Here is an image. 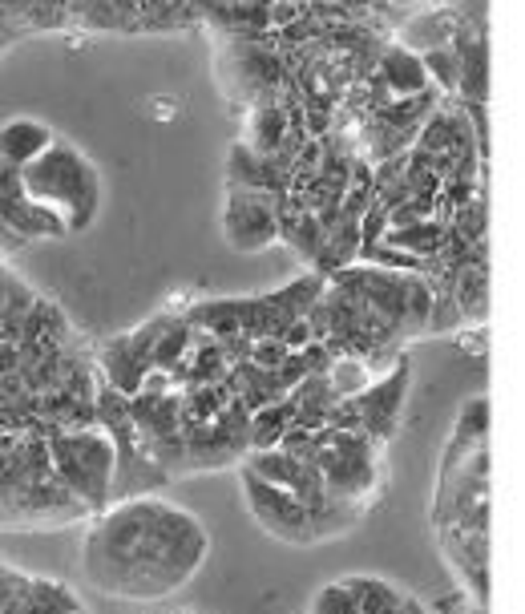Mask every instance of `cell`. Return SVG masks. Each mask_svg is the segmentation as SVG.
<instances>
[{
    "mask_svg": "<svg viewBox=\"0 0 525 614\" xmlns=\"http://www.w3.org/2000/svg\"><path fill=\"white\" fill-rule=\"evenodd\" d=\"M85 425H97L93 352L53 299L17 279L0 299V530L93 518L53 465V441Z\"/></svg>",
    "mask_w": 525,
    "mask_h": 614,
    "instance_id": "cell-1",
    "label": "cell"
},
{
    "mask_svg": "<svg viewBox=\"0 0 525 614\" xmlns=\"http://www.w3.org/2000/svg\"><path fill=\"white\" fill-rule=\"evenodd\" d=\"M206 554L210 534L190 509L158 493H138L110 501L89 518L81 570L105 598L166 602L194 582Z\"/></svg>",
    "mask_w": 525,
    "mask_h": 614,
    "instance_id": "cell-2",
    "label": "cell"
},
{
    "mask_svg": "<svg viewBox=\"0 0 525 614\" xmlns=\"http://www.w3.org/2000/svg\"><path fill=\"white\" fill-rule=\"evenodd\" d=\"M433 534L469 602H489V400L469 396L441 453Z\"/></svg>",
    "mask_w": 525,
    "mask_h": 614,
    "instance_id": "cell-3",
    "label": "cell"
},
{
    "mask_svg": "<svg viewBox=\"0 0 525 614\" xmlns=\"http://www.w3.org/2000/svg\"><path fill=\"white\" fill-rule=\"evenodd\" d=\"M21 190L45 215H53L65 239L85 235L101 215V174L73 142L53 138L29 166L17 170Z\"/></svg>",
    "mask_w": 525,
    "mask_h": 614,
    "instance_id": "cell-4",
    "label": "cell"
},
{
    "mask_svg": "<svg viewBox=\"0 0 525 614\" xmlns=\"http://www.w3.org/2000/svg\"><path fill=\"white\" fill-rule=\"evenodd\" d=\"M239 481H243V497H247V509L251 518L279 542L287 546H320V542H332L340 534H348L352 526H360L356 518L348 514H315L303 501H295L287 489L239 469Z\"/></svg>",
    "mask_w": 525,
    "mask_h": 614,
    "instance_id": "cell-5",
    "label": "cell"
},
{
    "mask_svg": "<svg viewBox=\"0 0 525 614\" xmlns=\"http://www.w3.org/2000/svg\"><path fill=\"white\" fill-rule=\"evenodd\" d=\"M223 239L239 255H259L279 243V198L255 186H227Z\"/></svg>",
    "mask_w": 525,
    "mask_h": 614,
    "instance_id": "cell-6",
    "label": "cell"
},
{
    "mask_svg": "<svg viewBox=\"0 0 525 614\" xmlns=\"http://www.w3.org/2000/svg\"><path fill=\"white\" fill-rule=\"evenodd\" d=\"M311 614H429L412 594L392 586L388 578H340L315 594Z\"/></svg>",
    "mask_w": 525,
    "mask_h": 614,
    "instance_id": "cell-7",
    "label": "cell"
},
{
    "mask_svg": "<svg viewBox=\"0 0 525 614\" xmlns=\"http://www.w3.org/2000/svg\"><path fill=\"white\" fill-rule=\"evenodd\" d=\"M45 239H65L61 223L53 215H45L37 202H29L17 170L0 166V251L25 247V243H45Z\"/></svg>",
    "mask_w": 525,
    "mask_h": 614,
    "instance_id": "cell-8",
    "label": "cell"
},
{
    "mask_svg": "<svg viewBox=\"0 0 525 614\" xmlns=\"http://www.w3.org/2000/svg\"><path fill=\"white\" fill-rule=\"evenodd\" d=\"M53 138L57 134L37 118H9L0 126V166H9V170L29 166Z\"/></svg>",
    "mask_w": 525,
    "mask_h": 614,
    "instance_id": "cell-9",
    "label": "cell"
},
{
    "mask_svg": "<svg viewBox=\"0 0 525 614\" xmlns=\"http://www.w3.org/2000/svg\"><path fill=\"white\" fill-rule=\"evenodd\" d=\"M461 29V17L453 9H425V13H412L408 25L400 29V45L412 49V53H429V49H441L457 37Z\"/></svg>",
    "mask_w": 525,
    "mask_h": 614,
    "instance_id": "cell-10",
    "label": "cell"
},
{
    "mask_svg": "<svg viewBox=\"0 0 525 614\" xmlns=\"http://www.w3.org/2000/svg\"><path fill=\"white\" fill-rule=\"evenodd\" d=\"M388 9H404V13H425V9H453L457 0H384Z\"/></svg>",
    "mask_w": 525,
    "mask_h": 614,
    "instance_id": "cell-11",
    "label": "cell"
},
{
    "mask_svg": "<svg viewBox=\"0 0 525 614\" xmlns=\"http://www.w3.org/2000/svg\"><path fill=\"white\" fill-rule=\"evenodd\" d=\"M13 283H17V275L5 267V251H0V299H5V295L13 291Z\"/></svg>",
    "mask_w": 525,
    "mask_h": 614,
    "instance_id": "cell-12",
    "label": "cell"
}]
</instances>
